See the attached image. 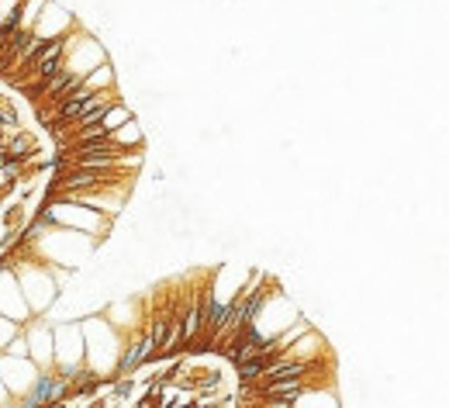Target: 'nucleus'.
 <instances>
[{
    "mask_svg": "<svg viewBox=\"0 0 449 408\" xmlns=\"http://www.w3.org/2000/svg\"><path fill=\"white\" fill-rule=\"evenodd\" d=\"M18 329H21V326H14L11 319H4V315H0V353L7 350V343L14 339V332H18Z\"/></svg>",
    "mask_w": 449,
    "mask_h": 408,
    "instance_id": "obj_5",
    "label": "nucleus"
},
{
    "mask_svg": "<svg viewBox=\"0 0 449 408\" xmlns=\"http://www.w3.org/2000/svg\"><path fill=\"white\" fill-rule=\"evenodd\" d=\"M7 402H11V395H7V388H4V381H0V408L7 405Z\"/></svg>",
    "mask_w": 449,
    "mask_h": 408,
    "instance_id": "obj_6",
    "label": "nucleus"
},
{
    "mask_svg": "<svg viewBox=\"0 0 449 408\" xmlns=\"http://www.w3.org/2000/svg\"><path fill=\"white\" fill-rule=\"evenodd\" d=\"M108 139H111V146H118V149H145V132H142V125L135 122V118H128L122 128H115Z\"/></svg>",
    "mask_w": 449,
    "mask_h": 408,
    "instance_id": "obj_4",
    "label": "nucleus"
},
{
    "mask_svg": "<svg viewBox=\"0 0 449 408\" xmlns=\"http://www.w3.org/2000/svg\"><path fill=\"white\" fill-rule=\"evenodd\" d=\"M39 374H41V370L35 367L28 357L0 353V381H4V388H7V395H11V398H25V395L35 388Z\"/></svg>",
    "mask_w": 449,
    "mask_h": 408,
    "instance_id": "obj_1",
    "label": "nucleus"
},
{
    "mask_svg": "<svg viewBox=\"0 0 449 408\" xmlns=\"http://www.w3.org/2000/svg\"><path fill=\"white\" fill-rule=\"evenodd\" d=\"M0 315L11 319L14 326H25L28 319H35L25 305V294L18 287V277H14V267L11 263H0Z\"/></svg>",
    "mask_w": 449,
    "mask_h": 408,
    "instance_id": "obj_2",
    "label": "nucleus"
},
{
    "mask_svg": "<svg viewBox=\"0 0 449 408\" xmlns=\"http://www.w3.org/2000/svg\"><path fill=\"white\" fill-rule=\"evenodd\" d=\"M290 408H342L339 405V398H335V391H332V384H311V388H304L301 395H294V405Z\"/></svg>",
    "mask_w": 449,
    "mask_h": 408,
    "instance_id": "obj_3",
    "label": "nucleus"
}]
</instances>
